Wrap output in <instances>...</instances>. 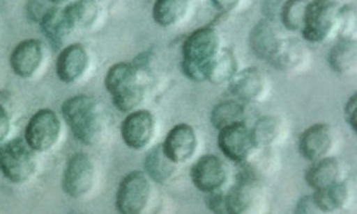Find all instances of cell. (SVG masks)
Listing matches in <instances>:
<instances>
[{
	"label": "cell",
	"mask_w": 357,
	"mask_h": 214,
	"mask_svg": "<svg viewBox=\"0 0 357 214\" xmlns=\"http://www.w3.org/2000/svg\"><path fill=\"white\" fill-rule=\"evenodd\" d=\"M222 49L220 33L213 27L207 26L193 31L181 47L183 74L195 83L207 82L209 65Z\"/></svg>",
	"instance_id": "obj_1"
},
{
	"label": "cell",
	"mask_w": 357,
	"mask_h": 214,
	"mask_svg": "<svg viewBox=\"0 0 357 214\" xmlns=\"http://www.w3.org/2000/svg\"><path fill=\"white\" fill-rule=\"evenodd\" d=\"M61 114L75 138L82 144L95 146L101 140L105 122L95 99L86 94L68 99L61 107Z\"/></svg>",
	"instance_id": "obj_2"
},
{
	"label": "cell",
	"mask_w": 357,
	"mask_h": 214,
	"mask_svg": "<svg viewBox=\"0 0 357 214\" xmlns=\"http://www.w3.org/2000/svg\"><path fill=\"white\" fill-rule=\"evenodd\" d=\"M105 88L111 96L114 106L119 112L129 114L139 110L145 99V86L137 65L129 63L114 65L107 71Z\"/></svg>",
	"instance_id": "obj_3"
},
{
	"label": "cell",
	"mask_w": 357,
	"mask_h": 214,
	"mask_svg": "<svg viewBox=\"0 0 357 214\" xmlns=\"http://www.w3.org/2000/svg\"><path fill=\"white\" fill-rule=\"evenodd\" d=\"M340 8L336 0H310L301 31L305 41L322 44L337 37Z\"/></svg>",
	"instance_id": "obj_4"
},
{
	"label": "cell",
	"mask_w": 357,
	"mask_h": 214,
	"mask_svg": "<svg viewBox=\"0 0 357 214\" xmlns=\"http://www.w3.org/2000/svg\"><path fill=\"white\" fill-rule=\"evenodd\" d=\"M36 154L25 138L3 142L0 145V172L14 184L29 181L37 172Z\"/></svg>",
	"instance_id": "obj_5"
},
{
	"label": "cell",
	"mask_w": 357,
	"mask_h": 214,
	"mask_svg": "<svg viewBox=\"0 0 357 214\" xmlns=\"http://www.w3.org/2000/svg\"><path fill=\"white\" fill-rule=\"evenodd\" d=\"M229 214H262L269 206L264 181L241 174L236 183L227 191Z\"/></svg>",
	"instance_id": "obj_6"
},
{
	"label": "cell",
	"mask_w": 357,
	"mask_h": 214,
	"mask_svg": "<svg viewBox=\"0 0 357 214\" xmlns=\"http://www.w3.org/2000/svg\"><path fill=\"white\" fill-rule=\"evenodd\" d=\"M153 197V180L145 172L135 170L119 183L115 206L121 214H143L151 206Z\"/></svg>",
	"instance_id": "obj_7"
},
{
	"label": "cell",
	"mask_w": 357,
	"mask_h": 214,
	"mask_svg": "<svg viewBox=\"0 0 357 214\" xmlns=\"http://www.w3.org/2000/svg\"><path fill=\"white\" fill-rule=\"evenodd\" d=\"M61 122L53 110H38L28 122L25 129V140L36 152L51 150L61 138Z\"/></svg>",
	"instance_id": "obj_8"
},
{
	"label": "cell",
	"mask_w": 357,
	"mask_h": 214,
	"mask_svg": "<svg viewBox=\"0 0 357 214\" xmlns=\"http://www.w3.org/2000/svg\"><path fill=\"white\" fill-rule=\"evenodd\" d=\"M96 182V166L89 154H73L66 164L63 190L69 197L79 199L93 191Z\"/></svg>",
	"instance_id": "obj_9"
},
{
	"label": "cell",
	"mask_w": 357,
	"mask_h": 214,
	"mask_svg": "<svg viewBox=\"0 0 357 214\" xmlns=\"http://www.w3.org/2000/svg\"><path fill=\"white\" fill-rule=\"evenodd\" d=\"M339 136L337 131L327 124H317L304 131L298 142L299 154L310 163L328 156H336Z\"/></svg>",
	"instance_id": "obj_10"
},
{
	"label": "cell",
	"mask_w": 357,
	"mask_h": 214,
	"mask_svg": "<svg viewBox=\"0 0 357 214\" xmlns=\"http://www.w3.org/2000/svg\"><path fill=\"white\" fill-rule=\"evenodd\" d=\"M218 132L219 149L235 163L244 164L258 149L253 142L251 129L245 122L227 126Z\"/></svg>",
	"instance_id": "obj_11"
},
{
	"label": "cell",
	"mask_w": 357,
	"mask_h": 214,
	"mask_svg": "<svg viewBox=\"0 0 357 214\" xmlns=\"http://www.w3.org/2000/svg\"><path fill=\"white\" fill-rule=\"evenodd\" d=\"M231 92L243 103H262L271 91L268 76L260 69L247 68L238 71L230 82Z\"/></svg>",
	"instance_id": "obj_12"
},
{
	"label": "cell",
	"mask_w": 357,
	"mask_h": 214,
	"mask_svg": "<svg viewBox=\"0 0 357 214\" xmlns=\"http://www.w3.org/2000/svg\"><path fill=\"white\" fill-rule=\"evenodd\" d=\"M191 181L203 193L223 190L229 180V170L222 158L213 154L201 156L193 164Z\"/></svg>",
	"instance_id": "obj_13"
},
{
	"label": "cell",
	"mask_w": 357,
	"mask_h": 214,
	"mask_svg": "<svg viewBox=\"0 0 357 214\" xmlns=\"http://www.w3.org/2000/svg\"><path fill=\"white\" fill-rule=\"evenodd\" d=\"M155 118L146 110L129 113L121 124V138L126 146L133 150L146 149L155 138Z\"/></svg>",
	"instance_id": "obj_14"
},
{
	"label": "cell",
	"mask_w": 357,
	"mask_h": 214,
	"mask_svg": "<svg viewBox=\"0 0 357 214\" xmlns=\"http://www.w3.org/2000/svg\"><path fill=\"white\" fill-rule=\"evenodd\" d=\"M162 148L177 165L187 163L195 158L199 148L197 131L188 124H176L165 136Z\"/></svg>",
	"instance_id": "obj_15"
},
{
	"label": "cell",
	"mask_w": 357,
	"mask_h": 214,
	"mask_svg": "<svg viewBox=\"0 0 357 214\" xmlns=\"http://www.w3.org/2000/svg\"><path fill=\"white\" fill-rule=\"evenodd\" d=\"M89 65L91 57L83 45L79 43L66 45L57 57L56 73L65 84H75L85 76Z\"/></svg>",
	"instance_id": "obj_16"
},
{
	"label": "cell",
	"mask_w": 357,
	"mask_h": 214,
	"mask_svg": "<svg viewBox=\"0 0 357 214\" xmlns=\"http://www.w3.org/2000/svg\"><path fill=\"white\" fill-rule=\"evenodd\" d=\"M45 60V47L37 39L24 40L14 47L10 65L14 74L21 79H31L37 74Z\"/></svg>",
	"instance_id": "obj_17"
},
{
	"label": "cell",
	"mask_w": 357,
	"mask_h": 214,
	"mask_svg": "<svg viewBox=\"0 0 357 214\" xmlns=\"http://www.w3.org/2000/svg\"><path fill=\"white\" fill-rule=\"evenodd\" d=\"M309 61L310 51L308 47L298 40L285 37L268 63L280 72L293 74L305 70Z\"/></svg>",
	"instance_id": "obj_18"
},
{
	"label": "cell",
	"mask_w": 357,
	"mask_h": 214,
	"mask_svg": "<svg viewBox=\"0 0 357 214\" xmlns=\"http://www.w3.org/2000/svg\"><path fill=\"white\" fill-rule=\"evenodd\" d=\"M305 179L312 191L326 189L347 179L344 162L336 156L312 162L305 174Z\"/></svg>",
	"instance_id": "obj_19"
},
{
	"label": "cell",
	"mask_w": 357,
	"mask_h": 214,
	"mask_svg": "<svg viewBox=\"0 0 357 214\" xmlns=\"http://www.w3.org/2000/svg\"><path fill=\"white\" fill-rule=\"evenodd\" d=\"M289 124L284 118L275 115H267L257 120L251 128L253 142L260 149H275L288 140Z\"/></svg>",
	"instance_id": "obj_20"
},
{
	"label": "cell",
	"mask_w": 357,
	"mask_h": 214,
	"mask_svg": "<svg viewBox=\"0 0 357 214\" xmlns=\"http://www.w3.org/2000/svg\"><path fill=\"white\" fill-rule=\"evenodd\" d=\"M312 194L322 214L348 212L354 205V186L348 178L326 189L313 191Z\"/></svg>",
	"instance_id": "obj_21"
},
{
	"label": "cell",
	"mask_w": 357,
	"mask_h": 214,
	"mask_svg": "<svg viewBox=\"0 0 357 214\" xmlns=\"http://www.w3.org/2000/svg\"><path fill=\"white\" fill-rule=\"evenodd\" d=\"M284 38L273 19H263L251 31L249 45L255 56L268 63Z\"/></svg>",
	"instance_id": "obj_22"
},
{
	"label": "cell",
	"mask_w": 357,
	"mask_h": 214,
	"mask_svg": "<svg viewBox=\"0 0 357 214\" xmlns=\"http://www.w3.org/2000/svg\"><path fill=\"white\" fill-rule=\"evenodd\" d=\"M39 25L50 44L55 49H61L65 47L68 40L75 31L66 13L65 8L56 5L47 12L45 17H42Z\"/></svg>",
	"instance_id": "obj_23"
},
{
	"label": "cell",
	"mask_w": 357,
	"mask_h": 214,
	"mask_svg": "<svg viewBox=\"0 0 357 214\" xmlns=\"http://www.w3.org/2000/svg\"><path fill=\"white\" fill-rule=\"evenodd\" d=\"M192 0H155L153 7V19L163 28H172L188 19Z\"/></svg>",
	"instance_id": "obj_24"
},
{
	"label": "cell",
	"mask_w": 357,
	"mask_h": 214,
	"mask_svg": "<svg viewBox=\"0 0 357 214\" xmlns=\"http://www.w3.org/2000/svg\"><path fill=\"white\" fill-rule=\"evenodd\" d=\"M65 10L75 31L93 28L102 15L99 0H73Z\"/></svg>",
	"instance_id": "obj_25"
},
{
	"label": "cell",
	"mask_w": 357,
	"mask_h": 214,
	"mask_svg": "<svg viewBox=\"0 0 357 214\" xmlns=\"http://www.w3.org/2000/svg\"><path fill=\"white\" fill-rule=\"evenodd\" d=\"M177 164L165 154L162 144L155 145L145 156V174L153 183L165 184L176 174Z\"/></svg>",
	"instance_id": "obj_26"
},
{
	"label": "cell",
	"mask_w": 357,
	"mask_h": 214,
	"mask_svg": "<svg viewBox=\"0 0 357 214\" xmlns=\"http://www.w3.org/2000/svg\"><path fill=\"white\" fill-rule=\"evenodd\" d=\"M327 59L331 69L337 74L352 76L357 69L356 40L338 39Z\"/></svg>",
	"instance_id": "obj_27"
},
{
	"label": "cell",
	"mask_w": 357,
	"mask_h": 214,
	"mask_svg": "<svg viewBox=\"0 0 357 214\" xmlns=\"http://www.w3.org/2000/svg\"><path fill=\"white\" fill-rule=\"evenodd\" d=\"M238 59L230 49H221L216 58L211 61L207 72V82L219 85L230 84L239 71Z\"/></svg>",
	"instance_id": "obj_28"
},
{
	"label": "cell",
	"mask_w": 357,
	"mask_h": 214,
	"mask_svg": "<svg viewBox=\"0 0 357 214\" xmlns=\"http://www.w3.org/2000/svg\"><path fill=\"white\" fill-rule=\"evenodd\" d=\"M246 110L244 103L237 100H227L213 107L211 114V122L217 131L233 124L245 122Z\"/></svg>",
	"instance_id": "obj_29"
},
{
	"label": "cell",
	"mask_w": 357,
	"mask_h": 214,
	"mask_svg": "<svg viewBox=\"0 0 357 214\" xmlns=\"http://www.w3.org/2000/svg\"><path fill=\"white\" fill-rule=\"evenodd\" d=\"M310 0H285L279 11L281 25L289 31H302Z\"/></svg>",
	"instance_id": "obj_30"
},
{
	"label": "cell",
	"mask_w": 357,
	"mask_h": 214,
	"mask_svg": "<svg viewBox=\"0 0 357 214\" xmlns=\"http://www.w3.org/2000/svg\"><path fill=\"white\" fill-rule=\"evenodd\" d=\"M356 8L353 5L341 6L339 12L338 39L356 40Z\"/></svg>",
	"instance_id": "obj_31"
},
{
	"label": "cell",
	"mask_w": 357,
	"mask_h": 214,
	"mask_svg": "<svg viewBox=\"0 0 357 214\" xmlns=\"http://www.w3.org/2000/svg\"><path fill=\"white\" fill-rule=\"evenodd\" d=\"M205 205L213 213L229 214L227 203V191L209 192L205 193Z\"/></svg>",
	"instance_id": "obj_32"
},
{
	"label": "cell",
	"mask_w": 357,
	"mask_h": 214,
	"mask_svg": "<svg viewBox=\"0 0 357 214\" xmlns=\"http://www.w3.org/2000/svg\"><path fill=\"white\" fill-rule=\"evenodd\" d=\"M47 3H51V1L50 0H29L27 5V13L29 19L39 23L42 17H45L47 12L53 7V6L47 5Z\"/></svg>",
	"instance_id": "obj_33"
},
{
	"label": "cell",
	"mask_w": 357,
	"mask_h": 214,
	"mask_svg": "<svg viewBox=\"0 0 357 214\" xmlns=\"http://www.w3.org/2000/svg\"><path fill=\"white\" fill-rule=\"evenodd\" d=\"M11 113L3 99H0V145L6 142L11 131Z\"/></svg>",
	"instance_id": "obj_34"
},
{
	"label": "cell",
	"mask_w": 357,
	"mask_h": 214,
	"mask_svg": "<svg viewBox=\"0 0 357 214\" xmlns=\"http://www.w3.org/2000/svg\"><path fill=\"white\" fill-rule=\"evenodd\" d=\"M344 119L353 132H357V94L353 93L344 105Z\"/></svg>",
	"instance_id": "obj_35"
},
{
	"label": "cell",
	"mask_w": 357,
	"mask_h": 214,
	"mask_svg": "<svg viewBox=\"0 0 357 214\" xmlns=\"http://www.w3.org/2000/svg\"><path fill=\"white\" fill-rule=\"evenodd\" d=\"M294 212L297 214H322L313 194L299 198Z\"/></svg>",
	"instance_id": "obj_36"
},
{
	"label": "cell",
	"mask_w": 357,
	"mask_h": 214,
	"mask_svg": "<svg viewBox=\"0 0 357 214\" xmlns=\"http://www.w3.org/2000/svg\"><path fill=\"white\" fill-rule=\"evenodd\" d=\"M219 11L225 13H234L238 11L246 0H211Z\"/></svg>",
	"instance_id": "obj_37"
},
{
	"label": "cell",
	"mask_w": 357,
	"mask_h": 214,
	"mask_svg": "<svg viewBox=\"0 0 357 214\" xmlns=\"http://www.w3.org/2000/svg\"><path fill=\"white\" fill-rule=\"evenodd\" d=\"M52 3H54V5L56 6H61L63 5V3H69L73 1V0H50Z\"/></svg>",
	"instance_id": "obj_38"
},
{
	"label": "cell",
	"mask_w": 357,
	"mask_h": 214,
	"mask_svg": "<svg viewBox=\"0 0 357 214\" xmlns=\"http://www.w3.org/2000/svg\"><path fill=\"white\" fill-rule=\"evenodd\" d=\"M192 1H193V0H192Z\"/></svg>",
	"instance_id": "obj_39"
}]
</instances>
